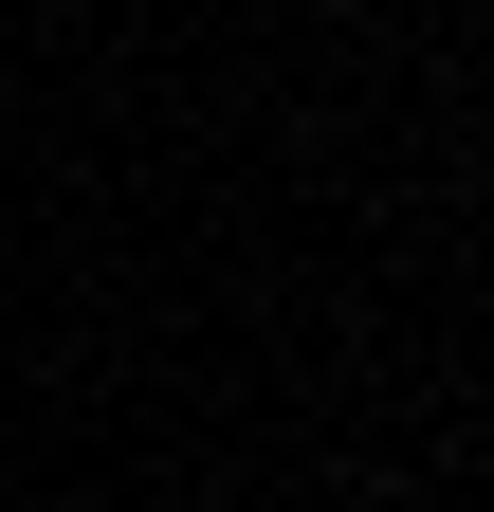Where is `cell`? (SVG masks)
<instances>
[]
</instances>
